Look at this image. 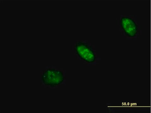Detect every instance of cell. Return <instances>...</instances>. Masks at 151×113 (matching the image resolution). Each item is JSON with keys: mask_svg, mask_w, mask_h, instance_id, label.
I'll return each mask as SVG.
<instances>
[{"mask_svg": "<svg viewBox=\"0 0 151 113\" xmlns=\"http://www.w3.org/2000/svg\"><path fill=\"white\" fill-rule=\"evenodd\" d=\"M116 23L122 35L127 40H136L141 35V25L137 23L136 15H120Z\"/></svg>", "mask_w": 151, "mask_h": 113, "instance_id": "1", "label": "cell"}, {"mask_svg": "<svg viewBox=\"0 0 151 113\" xmlns=\"http://www.w3.org/2000/svg\"><path fill=\"white\" fill-rule=\"evenodd\" d=\"M74 50L78 58L88 65L94 64L98 60L95 47L87 41L76 42L74 46Z\"/></svg>", "mask_w": 151, "mask_h": 113, "instance_id": "2", "label": "cell"}, {"mask_svg": "<svg viewBox=\"0 0 151 113\" xmlns=\"http://www.w3.org/2000/svg\"><path fill=\"white\" fill-rule=\"evenodd\" d=\"M64 80L63 71L55 68H48L43 71L41 80L45 85L55 87L61 84Z\"/></svg>", "mask_w": 151, "mask_h": 113, "instance_id": "3", "label": "cell"}, {"mask_svg": "<svg viewBox=\"0 0 151 113\" xmlns=\"http://www.w3.org/2000/svg\"><path fill=\"white\" fill-rule=\"evenodd\" d=\"M137 103L135 101H122L119 104V108H121V109H126L128 107H133L135 108L137 105Z\"/></svg>", "mask_w": 151, "mask_h": 113, "instance_id": "4", "label": "cell"}]
</instances>
